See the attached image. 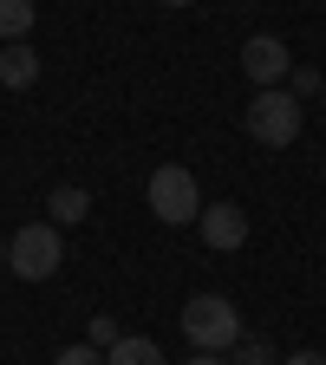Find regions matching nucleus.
<instances>
[{"mask_svg": "<svg viewBox=\"0 0 326 365\" xmlns=\"http://www.w3.org/2000/svg\"><path fill=\"white\" fill-rule=\"evenodd\" d=\"M183 339H190L196 352H235L248 333H242L235 300H222V294H196L190 307H183Z\"/></svg>", "mask_w": 326, "mask_h": 365, "instance_id": "nucleus-1", "label": "nucleus"}, {"mask_svg": "<svg viewBox=\"0 0 326 365\" xmlns=\"http://www.w3.org/2000/svg\"><path fill=\"white\" fill-rule=\"evenodd\" d=\"M242 124H248V137H255V144L287 150L294 137H300V124H307V111H300V98H294L287 85H274V91H255V98H248Z\"/></svg>", "mask_w": 326, "mask_h": 365, "instance_id": "nucleus-2", "label": "nucleus"}, {"mask_svg": "<svg viewBox=\"0 0 326 365\" xmlns=\"http://www.w3.org/2000/svg\"><path fill=\"white\" fill-rule=\"evenodd\" d=\"M59 261H66V248H59V228H53V222H26V228H14L7 267L20 274V281H53Z\"/></svg>", "mask_w": 326, "mask_h": 365, "instance_id": "nucleus-3", "label": "nucleus"}, {"mask_svg": "<svg viewBox=\"0 0 326 365\" xmlns=\"http://www.w3.org/2000/svg\"><path fill=\"white\" fill-rule=\"evenodd\" d=\"M144 202H151V215L170 222V228H183V222H196V215H203V190H196V176H190V170H176V163H163V170L151 176Z\"/></svg>", "mask_w": 326, "mask_h": 365, "instance_id": "nucleus-4", "label": "nucleus"}, {"mask_svg": "<svg viewBox=\"0 0 326 365\" xmlns=\"http://www.w3.org/2000/svg\"><path fill=\"white\" fill-rule=\"evenodd\" d=\"M242 72H248L261 91L287 85V72H294V53H287V39H274V33H255V39L242 46Z\"/></svg>", "mask_w": 326, "mask_h": 365, "instance_id": "nucleus-5", "label": "nucleus"}, {"mask_svg": "<svg viewBox=\"0 0 326 365\" xmlns=\"http://www.w3.org/2000/svg\"><path fill=\"white\" fill-rule=\"evenodd\" d=\"M203 242L215 248V255H235L242 242H248V209L242 202H203Z\"/></svg>", "mask_w": 326, "mask_h": 365, "instance_id": "nucleus-6", "label": "nucleus"}, {"mask_svg": "<svg viewBox=\"0 0 326 365\" xmlns=\"http://www.w3.org/2000/svg\"><path fill=\"white\" fill-rule=\"evenodd\" d=\"M0 85H7V91H26V85H39V53H33L26 39L0 53Z\"/></svg>", "mask_w": 326, "mask_h": 365, "instance_id": "nucleus-7", "label": "nucleus"}, {"mask_svg": "<svg viewBox=\"0 0 326 365\" xmlns=\"http://www.w3.org/2000/svg\"><path fill=\"white\" fill-rule=\"evenodd\" d=\"M46 215H53V228H59V222L72 228V222H85V215H91V196L78 190V182H59V190L46 196Z\"/></svg>", "mask_w": 326, "mask_h": 365, "instance_id": "nucleus-8", "label": "nucleus"}, {"mask_svg": "<svg viewBox=\"0 0 326 365\" xmlns=\"http://www.w3.org/2000/svg\"><path fill=\"white\" fill-rule=\"evenodd\" d=\"M33 20H39L33 0H0V46H20L33 33Z\"/></svg>", "mask_w": 326, "mask_h": 365, "instance_id": "nucleus-9", "label": "nucleus"}, {"mask_svg": "<svg viewBox=\"0 0 326 365\" xmlns=\"http://www.w3.org/2000/svg\"><path fill=\"white\" fill-rule=\"evenodd\" d=\"M105 365H163V346L144 339V333H131V339H118V346L105 352Z\"/></svg>", "mask_w": 326, "mask_h": 365, "instance_id": "nucleus-10", "label": "nucleus"}, {"mask_svg": "<svg viewBox=\"0 0 326 365\" xmlns=\"http://www.w3.org/2000/svg\"><path fill=\"white\" fill-rule=\"evenodd\" d=\"M320 85H326V78H320L313 66H294V72H287V91H294V98H313Z\"/></svg>", "mask_w": 326, "mask_h": 365, "instance_id": "nucleus-11", "label": "nucleus"}, {"mask_svg": "<svg viewBox=\"0 0 326 365\" xmlns=\"http://www.w3.org/2000/svg\"><path fill=\"white\" fill-rule=\"evenodd\" d=\"M228 365H274V352H268L261 339H242L235 352H228Z\"/></svg>", "mask_w": 326, "mask_h": 365, "instance_id": "nucleus-12", "label": "nucleus"}, {"mask_svg": "<svg viewBox=\"0 0 326 365\" xmlns=\"http://www.w3.org/2000/svg\"><path fill=\"white\" fill-rule=\"evenodd\" d=\"M53 365H105V352H98V346H66Z\"/></svg>", "mask_w": 326, "mask_h": 365, "instance_id": "nucleus-13", "label": "nucleus"}, {"mask_svg": "<svg viewBox=\"0 0 326 365\" xmlns=\"http://www.w3.org/2000/svg\"><path fill=\"white\" fill-rule=\"evenodd\" d=\"M91 346H105V352L118 346V327H111V319H105V313H91Z\"/></svg>", "mask_w": 326, "mask_h": 365, "instance_id": "nucleus-14", "label": "nucleus"}, {"mask_svg": "<svg viewBox=\"0 0 326 365\" xmlns=\"http://www.w3.org/2000/svg\"><path fill=\"white\" fill-rule=\"evenodd\" d=\"M281 365H326V352H287Z\"/></svg>", "mask_w": 326, "mask_h": 365, "instance_id": "nucleus-15", "label": "nucleus"}, {"mask_svg": "<svg viewBox=\"0 0 326 365\" xmlns=\"http://www.w3.org/2000/svg\"><path fill=\"white\" fill-rule=\"evenodd\" d=\"M183 365H228V352H196V359H183Z\"/></svg>", "mask_w": 326, "mask_h": 365, "instance_id": "nucleus-16", "label": "nucleus"}, {"mask_svg": "<svg viewBox=\"0 0 326 365\" xmlns=\"http://www.w3.org/2000/svg\"><path fill=\"white\" fill-rule=\"evenodd\" d=\"M163 7H190V0H163Z\"/></svg>", "mask_w": 326, "mask_h": 365, "instance_id": "nucleus-17", "label": "nucleus"}, {"mask_svg": "<svg viewBox=\"0 0 326 365\" xmlns=\"http://www.w3.org/2000/svg\"><path fill=\"white\" fill-rule=\"evenodd\" d=\"M0 267H7V242H0Z\"/></svg>", "mask_w": 326, "mask_h": 365, "instance_id": "nucleus-18", "label": "nucleus"}]
</instances>
